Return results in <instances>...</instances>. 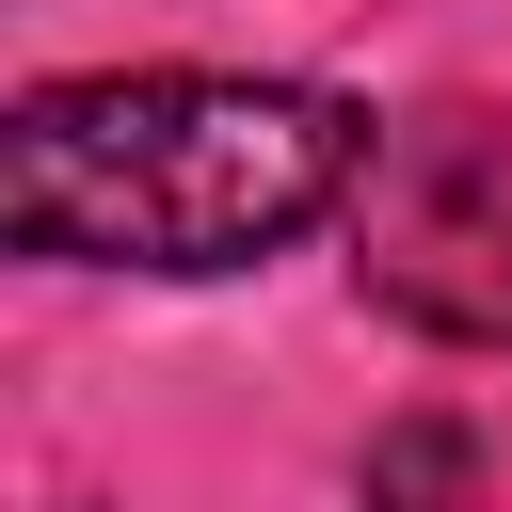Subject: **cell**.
<instances>
[{"instance_id": "3", "label": "cell", "mask_w": 512, "mask_h": 512, "mask_svg": "<svg viewBox=\"0 0 512 512\" xmlns=\"http://www.w3.org/2000/svg\"><path fill=\"white\" fill-rule=\"evenodd\" d=\"M368 512H480V432L400 416V432L368 448Z\"/></svg>"}, {"instance_id": "2", "label": "cell", "mask_w": 512, "mask_h": 512, "mask_svg": "<svg viewBox=\"0 0 512 512\" xmlns=\"http://www.w3.org/2000/svg\"><path fill=\"white\" fill-rule=\"evenodd\" d=\"M352 272L432 352H512V112L432 96L368 128L352 176Z\"/></svg>"}, {"instance_id": "1", "label": "cell", "mask_w": 512, "mask_h": 512, "mask_svg": "<svg viewBox=\"0 0 512 512\" xmlns=\"http://www.w3.org/2000/svg\"><path fill=\"white\" fill-rule=\"evenodd\" d=\"M368 112L336 80L112 64L0 112V224L48 272H256L304 224H352Z\"/></svg>"}]
</instances>
